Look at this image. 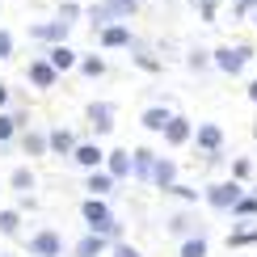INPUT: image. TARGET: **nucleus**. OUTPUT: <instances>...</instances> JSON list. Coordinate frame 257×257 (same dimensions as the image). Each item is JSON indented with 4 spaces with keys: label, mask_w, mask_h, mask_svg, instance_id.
<instances>
[{
    "label": "nucleus",
    "mask_w": 257,
    "mask_h": 257,
    "mask_svg": "<svg viewBox=\"0 0 257 257\" xmlns=\"http://www.w3.org/2000/svg\"><path fill=\"white\" fill-rule=\"evenodd\" d=\"M80 76H89V80H97V76H105V59L101 55H80Z\"/></svg>",
    "instance_id": "7c9ffc66"
},
{
    "label": "nucleus",
    "mask_w": 257,
    "mask_h": 257,
    "mask_svg": "<svg viewBox=\"0 0 257 257\" xmlns=\"http://www.w3.org/2000/svg\"><path fill=\"white\" fill-rule=\"evenodd\" d=\"M244 93H249V101L257 105V80H249V89H244Z\"/></svg>",
    "instance_id": "a19ab883"
},
{
    "label": "nucleus",
    "mask_w": 257,
    "mask_h": 257,
    "mask_svg": "<svg viewBox=\"0 0 257 257\" xmlns=\"http://www.w3.org/2000/svg\"><path fill=\"white\" fill-rule=\"evenodd\" d=\"M9 97H13V93H9V84H5V80H0V114H5V110H9Z\"/></svg>",
    "instance_id": "ea45409f"
},
{
    "label": "nucleus",
    "mask_w": 257,
    "mask_h": 257,
    "mask_svg": "<svg viewBox=\"0 0 257 257\" xmlns=\"http://www.w3.org/2000/svg\"><path fill=\"white\" fill-rule=\"evenodd\" d=\"M0 257H9V253H0Z\"/></svg>",
    "instance_id": "a18cd8bd"
},
{
    "label": "nucleus",
    "mask_w": 257,
    "mask_h": 257,
    "mask_svg": "<svg viewBox=\"0 0 257 257\" xmlns=\"http://www.w3.org/2000/svg\"><path fill=\"white\" fill-rule=\"evenodd\" d=\"M76 144L80 139L68 131V126H55V131H51V156H68L72 160V152H76Z\"/></svg>",
    "instance_id": "412c9836"
},
{
    "label": "nucleus",
    "mask_w": 257,
    "mask_h": 257,
    "mask_svg": "<svg viewBox=\"0 0 257 257\" xmlns=\"http://www.w3.org/2000/svg\"><path fill=\"white\" fill-rule=\"evenodd\" d=\"M26 253L30 257H63V253H68V244H63V236H59L55 228H38V232H30Z\"/></svg>",
    "instance_id": "423d86ee"
},
{
    "label": "nucleus",
    "mask_w": 257,
    "mask_h": 257,
    "mask_svg": "<svg viewBox=\"0 0 257 257\" xmlns=\"http://www.w3.org/2000/svg\"><path fill=\"white\" fill-rule=\"evenodd\" d=\"M253 139H257V118H253Z\"/></svg>",
    "instance_id": "37998d69"
},
{
    "label": "nucleus",
    "mask_w": 257,
    "mask_h": 257,
    "mask_svg": "<svg viewBox=\"0 0 257 257\" xmlns=\"http://www.w3.org/2000/svg\"><path fill=\"white\" fill-rule=\"evenodd\" d=\"M249 194H257V181H253V186H249Z\"/></svg>",
    "instance_id": "79ce46f5"
},
{
    "label": "nucleus",
    "mask_w": 257,
    "mask_h": 257,
    "mask_svg": "<svg viewBox=\"0 0 257 257\" xmlns=\"http://www.w3.org/2000/svg\"><path fill=\"white\" fill-rule=\"evenodd\" d=\"M194 152H202V156L223 152V126L219 122H198L194 126Z\"/></svg>",
    "instance_id": "1a4fd4ad"
},
{
    "label": "nucleus",
    "mask_w": 257,
    "mask_h": 257,
    "mask_svg": "<svg viewBox=\"0 0 257 257\" xmlns=\"http://www.w3.org/2000/svg\"><path fill=\"white\" fill-rule=\"evenodd\" d=\"M186 68H190V72H207V68H215V59H211V51H207V47H190Z\"/></svg>",
    "instance_id": "a878e982"
},
{
    "label": "nucleus",
    "mask_w": 257,
    "mask_h": 257,
    "mask_svg": "<svg viewBox=\"0 0 257 257\" xmlns=\"http://www.w3.org/2000/svg\"><path fill=\"white\" fill-rule=\"evenodd\" d=\"M228 244H232V249H249V244H257V223H249V228H232L228 232Z\"/></svg>",
    "instance_id": "cd10ccee"
},
{
    "label": "nucleus",
    "mask_w": 257,
    "mask_h": 257,
    "mask_svg": "<svg viewBox=\"0 0 257 257\" xmlns=\"http://www.w3.org/2000/svg\"><path fill=\"white\" fill-rule=\"evenodd\" d=\"M105 173H110L114 181H135V156L126 152V148H110V156H105Z\"/></svg>",
    "instance_id": "9d476101"
},
{
    "label": "nucleus",
    "mask_w": 257,
    "mask_h": 257,
    "mask_svg": "<svg viewBox=\"0 0 257 257\" xmlns=\"http://www.w3.org/2000/svg\"><path fill=\"white\" fill-rule=\"evenodd\" d=\"M21 207H0V236H21Z\"/></svg>",
    "instance_id": "b1692460"
},
{
    "label": "nucleus",
    "mask_w": 257,
    "mask_h": 257,
    "mask_svg": "<svg viewBox=\"0 0 257 257\" xmlns=\"http://www.w3.org/2000/svg\"><path fill=\"white\" fill-rule=\"evenodd\" d=\"M173 186H177V160H173V156H160V160H156V173H152V190L169 194Z\"/></svg>",
    "instance_id": "a211bd4d"
},
{
    "label": "nucleus",
    "mask_w": 257,
    "mask_h": 257,
    "mask_svg": "<svg viewBox=\"0 0 257 257\" xmlns=\"http://www.w3.org/2000/svg\"><path fill=\"white\" fill-rule=\"evenodd\" d=\"M110 257H144V253H139L131 240H114V244H110Z\"/></svg>",
    "instance_id": "e433bc0d"
},
{
    "label": "nucleus",
    "mask_w": 257,
    "mask_h": 257,
    "mask_svg": "<svg viewBox=\"0 0 257 257\" xmlns=\"http://www.w3.org/2000/svg\"><path fill=\"white\" fill-rule=\"evenodd\" d=\"M13 139H21V126L13 118V110H5L0 114V144H13Z\"/></svg>",
    "instance_id": "473e14b6"
},
{
    "label": "nucleus",
    "mask_w": 257,
    "mask_h": 257,
    "mask_svg": "<svg viewBox=\"0 0 257 257\" xmlns=\"http://www.w3.org/2000/svg\"><path fill=\"white\" fill-rule=\"evenodd\" d=\"M9 55H13V34H9V30L0 26V63H5Z\"/></svg>",
    "instance_id": "4c0bfd02"
},
{
    "label": "nucleus",
    "mask_w": 257,
    "mask_h": 257,
    "mask_svg": "<svg viewBox=\"0 0 257 257\" xmlns=\"http://www.w3.org/2000/svg\"><path fill=\"white\" fill-rule=\"evenodd\" d=\"M21 152L26 156H51V131H38V126H30V131H21Z\"/></svg>",
    "instance_id": "dca6fc26"
},
{
    "label": "nucleus",
    "mask_w": 257,
    "mask_h": 257,
    "mask_svg": "<svg viewBox=\"0 0 257 257\" xmlns=\"http://www.w3.org/2000/svg\"><path fill=\"white\" fill-rule=\"evenodd\" d=\"M228 177H236V181H244V186H253V160L249 156H236L228 165Z\"/></svg>",
    "instance_id": "c756f323"
},
{
    "label": "nucleus",
    "mask_w": 257,
    "mask_h": 257,
    "mask_svg": "<svg viewBox=\"0 0 257 257\" xmlns=\"http://www.w3.org/2000/svg\"><path fill=\"white\" fill-rule=\"evenodd\" d=\"M165 232H169V236H177V244L190 240V236H207V232H202V223H194L190 211H173V215L165 219Z\"/></svg>",
    "instance_id": "f8f14e48"
},
{
    "label": "nucleus",
    "mask_w": 257,
    "mask_h": 257,
    "mask_svg": "<svg viewBox=\"0 0 257 257\" xmlns=\"http://www.w3.org/2000/svg\"><path fill=\"white\" fill-rule=\"evenodd\" d=\"M169 194L181 198V202H190V207H194V202H202V190H198V186H181V181H177L173 190H169Z\"/></svg>",
    "instance_id": "72a5a7b5"
},
{
    "label": "nucleus",
    "mask_w": 257,
    "mask_h": 257,
    "mask_svg": "<svg viewBox=\"0 0 257 257\" xmlns=\"http://www.w3.org/2000/svg\"><path fill=\"white\" fill-rule=\"evenodd\" d=\"M80 13H84V9L76 5V0H63V5L55 9V17H63V21H72V26H76V17H80Z\"/></svg>",
    "instance_id": "c9c22d12"
},
{
    "label": "nucleus",
    "mask_w": 257,
    "mask_h": 257,
    "mask_svg": "<svg viewBox=\"0 0 257 257\" xmlns=\"http://www.w3.org/2000/svg\"><path fill=\"white\" fill-rule=\"evenodd\" d=\"M232 223H244V219H257V194H244L236 207H232V215H228Z\"/></svg>",
    "instance_id": "393cba45"
},
{
    "label": "nucleus",
    "mask_w": 257,
    "mask_h": 257,
    "mask_svg": "<svg viewBox=\"0 0 257 257\" xmlns=\"http://www.w3.org/2000/svg\"><path fill=\"white\" fill-rule=\"evenodd\" d=\"M84 118H89L93 139H105V135H114V126H118V105L114 101H89L84 105Z\"/></svg>",
    "instance_id": "20e7f679"
},
{
    "label": "nucleus",
    "mask_w": 257,
    "mask_h": 257,
    "mask_svg": "<svg viewBox=\"0 0 257 257\" xmlns=\"http://www.w3.org/2000/svg\"><path fill=\"white\" fill-rule=\"evenodd\" d=\"M131 5H144V0H131Z\"/></svg>",
    "instance_id": "c03bdc74"
},
{
    "label": "nucleus",
    "mask_w": 257,
    "mask_h": 257,
    "mask_svg": "<svg viewBox=\"0 0 257 257\" xmlns=\"http://www.w3.org/2000/svg\"><path fill=\"white\" fill-rule=\"evenodd\" d=\"M207 236H190V240H181L177 244V257H207Z\"/></svg>",
    "instance_id": "2f4dec72"
},
{
    "label": "nucleus",
    "mask_w": 257,
    "mask_h": 257,
    "mask_svg": "<svg viewBox=\"0 0 257 257\" xmlns=\"http://www.w3.org/2000/svg\"><path fill=\"white\" fill-rule=\"evenodd\" d=\"M114 186H118V181L105 173V169H93V173H84V190H89V198H110V194H114Z\"/></svg>",
    "instance_id": "6ab92c4d"
},
{
    "label": "nucleus",
    "mask_w": 257,
    "mask_h": 257,
    "mask_svg": "<svg viewBox=\"0 0 257 257\" xmlns=\"http://www.w3.org/2000/svg\"><path fill=\"white\" fill-rule=\"evenodd\" d=\"M84 17H89V30H97V34H101L105 26H114V17L105 13V5H101V0H97V5H89V9H84Z\"/></svg>",
    "instance_id": "bb28decb"
},
{
    "label": "nucleus",
    "mask_w": 257,
    "mask_h": 257,
    "mask_svg": "<svg viewBox=\"0 0 257 257\" xmlns=\"http://www.w3.org/2000/svg\"><path fill=\"white\" fill-rule=\"evenodd\" d=\"M253 21H257V17H253Z\"/></svg>",
    "instance_id": "de8ad7c7"
},
{
    "label": "nucleus",
    "mask_w": 257,
    "mask_h": 257,
    "mask_svg": "<svg viewBox=\"0 0 257 257\" xmlns=\"http://www.w3.org/2000/svg\"><path fill=\"white\" fill-rule=\"evenodd\" d=\"M249 194L244 190V181H236V177H223V181H207L202 186V202H207L215 215H232V207Z\"/></svg>",
    "instance_id": "f03ea898"
},
{
    "label": "nucleus",
    "mask_w": 257,
    "mask_h": 257,
    "mask_svg": "<svg viewBox=\"0 0 257 257\" xmlns=\"http://www.w3.org/2000/svg\"><path fill=\"white\" fill-rule=\"evenodd\" d=\"M26 84H34L38 93H47V89H55V84H59V72H55V63H51L47 55H38V59H30V63H26Z\"/></svg>",
    "instance_id": "6e6552de"
},
{
    "label": "nucleus",
    "mask_w": 257,
    "mask_h": 257,
    "mask_svg": "<svg viewBox=\"0 0 257 257\" xmlns=\"http://www.w3.org/2000/svg\"><path fill=\"white\" fill-rule=\"evenodd\" d=\"M101 5H105V13H110L114 21H126V17L139 13V5H131V0H101Z\"/></svg>",
    "instance_id": "c85d7f7f"
},
{
    "label": "nucleus",
    "mask_w": 257,
    "mask_h": 257,
    "mask_svg": "<svg viewBox=\"0 0 257 257\" xmlns=\"http://www.w3.org/2000/svg\"><path fill=\"white\" fill-rule=\"evenodd\" d=\"M169 118H173V110H169V105L160 101V105H148V110L139 114V126H144L148 135H165V126H169Z\"/></svg>",
    "instance_id": "4468645a"
},
{
    "label": "nucleus",
    "mask_w": 257,
    "mask_h": 257,
    "mask_svg": "<svg viewBox=\"0 0 257 257\" xmlns=\"http://www.w3.org/2000/svg\"><path fill=\"white\" fill-rule=\"evenodd\" d=\"M232 5H236V0H232Z\"/></svg>",
    "instance_id": "49530a36"
},
{
    "label": "nucleus",
    "mask_w": 257,
    "mask_h": 257,
    "mask_svg": "<svg viewBox=\"0 0 257 257\" xmlns=\"http://www.w3.org/2000/svg\"><path fill=\"white\" fill-rule=\"evenodd\" d=\"M80 219H84V232H97L105 240H122V219H114V211L105 207V198H84Z\"/></svg>",
    "instance_id": "f257e3e1"
},
{
    "label": "nucleus",
    "mask_w": 257,
    "mask_h": 257,
    "mask_svg": "<svg viewBox=\"0 0 257 257\" xmlns=\"http://www.w3.org/2000/svg\"><path fill=\"white\" fill-rule=\"evenodd\" d=\"M26 34L34 38V42H42V47H63V42L72 38V21H63V17H47V21H34Z\"/></svg>",
    "instance_id": "39448f33"
},
{
    "label": "nucleus",
    "mask_w": 257,
    "mask_h": 257,
    "mask_svg": "<svg viewBox=\"0 0 257 257\" xmlns=\"http://www.w3.org/2000/svg\"><path fill=\"white\" fill-rule=\"evenodd\" d=\"M97 42H101V51H122V47L131 51L139 38L131 34V26H126V21H114V26H105L101 34H97Z\"/></svg>",
    "instance_id": "9b49d317"
},
{
    "label": "nucleus",
    "mask_w": 257,
    "mask_h": 257,
    "mask_svg": "<svg viewBox=\"0 0 257 257\" xmlns=\"http://www.w3.org/2000/svg\"><path fill=\"white\" fill-rule=\"evenodd\" d=\"M232 13H236V17H244V13H257V0H236V5H232Z\"/></svg>",
    "instance_id": "58836bf2"
},
{
    "label": "nucleus",
    "mask_w": 257,
    "mask_h": 257,
    "mask_svg": "<svg viewBox=\"0 0 257 257\" xmlns=\"http://www.w3.org/2000/svg\"><path fill=\"white\" fill-rule=\"evenodd\" d=\"M38 186V177H34V169H26V165H17L13 173H9V190H17V194H30V190Z\"/></svg>",
    "instance_id": "5701e85b"
},
{
    "label": "nucleus",
    "mask_w": 257,
    "mask_h": 257,
    "mask_svg": "<svg viewBox=\"0 0 257 257\" xmlns=\"http://www.w3.org/2000/svg\"><path fill=\"white\" fill-rule=\"evenodd\" d=\"M190 5L198 9V17L207 21V26H211V21H219V17H215V13H219V0H190Z\"/></svg>",
    "instance_id": "f704fd0d"
},
{
    "label": "nucleus",
    "mask_w": 257,
    "mask_h": 257,
    "mask_svg": "<svg viewBox=\"0 0 257 257\" xmlns=\"http://www.w3.org/2000/svg\"><path fill=\"white\" fill-rule=\"evenodd\" d=\"M165 139L169 148H186V144H194V122L186 118V114H173V118H169V126H165Z\"/></svg>",
    "instance_id": "ddd939ff"
},
{
    "label": "nucleus",
    "mask_w": 257,
    "mask_h": 257,
    "mask_svg": "<svg viewBox=\"0 0 257 257\" xmlns=\"http://www.w3.org/2000/svg\"><path fill=\"white\" fill-rule=\"evenodd\" d=\"M105 156H110V148H101L97 139H80L76 152H72V165L84 169V173H93V169H105Z\"/></svg>",
    "instance_id": "0eeeda50"
},
{
    "label": "nucleus",
    "mask_w": 257,
    "mask_h": 257,
    "mask_svg": "<svg viewBox=\"0 0 257 257\" xmlns=\"http://www.w3.org/2000/svg\"><path fill=\"white\" fill-rule=\"evenodd\" d=\"M131 156H135V181H139V186H152L160 152H152V148H131Z\"/></svg>",
    "instance_id": "2eb2a0df"
},
{
    "label": "nucleus",
    "mask_w": 257,
    "mask_h": 257,
    "mask_svg": "<svg viewBox=\"0 0 257 257\" xmlns=\"http://www.w3.org/2000/svg\"><path fill=\"white\" fill-rule=\"evenodd\" d=\"M110 244H114V240L97 236V232H84V236L72 244V257H105V253H110Z\"/></svg>",
    "instance_id": "f3484780"
},
{
    "label": "nucleus",
    "mask_w": 257,
    "mask_h": 257,
    "mask_svg": "<svg viewBox=\"0 0 257 257\" xmlns=\"http://www.w3.org/2000/svg\"><path fill=\"white\" fill-rule=\"evenodd\" d=\"M42 55H47L51 63H55V72H59V76H63V72H72V68H80V55L68 47V42H63V47H47Z\"/></svg>",
    "instance_id": "aec40b11"
},
{
    "label": "nucleus",
    "mask_w": 257,
    "mask_h": 257,
    "mask_svg": "<svg viewBox=\"0 0 257 257\" xmlns=\"http://www.w3.org/2000/svg\"><path fill=\"white\" fill-rule=\"evenodd\" d=\"M253 55L257 51L249 47V42H236V47H211V59H215V72H223V76H240L244 68L253 63Z\"/></svg>",
    "instance_id": "7ed1b4c3"
},
{
    "label": "nucleus",
    "mask_w": 257,
    "mask_h": 257,
    "mask_svg": "<svg viewBox=\"0 0 257 257\" xmlns=\"http://www.w3.org/2000/svg\"><path fill=\"white\" fill-rule=\"evenodd\" d=\"M131 63H135L139 72H152V76H160V68H165V63H160V55H152L144 42H135V47H131Z\"/></svg>",
    "instance_id": "4be33fe9"
}]
</instances>
